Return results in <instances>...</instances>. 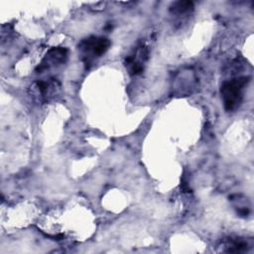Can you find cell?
<instances>
[{
  "label": "cell",
  "mask_w": 254,
  "mask_h": 254,
  "mask_svg": "<svg viewBox=\"0 0 254 254\" xmlns=\"http://www.w3.org/2000/svg\"><path fill=\"white\" fill-rule=\"evenodd\" d=\"M248 80V77H239L223 82L220 92L225 110L231 111L240 104L242 100V91Z\"/></svg>",
  "instance_id": "1"
},
{
  "label": "cell",
  "mask_w": 254,
  "mask_h": 254,
  "mask_svg": "<svg viewBox=\"0 0 254 254\" xmlns=\"http://www.w3.org/2000/svg\"><path fill=\"white\" fill-rule=\"evenodd\" d=\"M110 46V41L106 38H97V37H90L83 40L80 43V49L88 56L91 54L93 57H100L102 56Z\"/></svg>",
  "instance_id": "2"
},
{
  "label": "cell",
  "mask_w": 254,
  "mask_h": 254,
  "mask_svg": "<svg viewBox=\"0 0 254 254\" xmlns=\"http://www.w3.org/2000/svg\"><path fill=\"white\" fill-rule=\"evenodd\" d=\"M192 2L190 1H179L174 3V5L171 7V10L175 13H185L192 8Z\"/></svg>",
  "instance_id": "3"
}]
</instances>
